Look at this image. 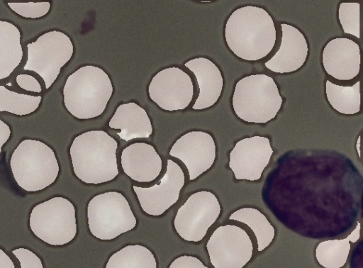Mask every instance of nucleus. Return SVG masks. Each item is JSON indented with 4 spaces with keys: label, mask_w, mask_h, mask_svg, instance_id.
<instances>
[{
    "label": "nucleus",
    "mask_w": 363,
    "mask_h": 268,
    "mask_svg": "<svg viewBox=\"0 0 363 268\" xmlns=\"http://www.w3.org/2000/svg\"><path fill=\"white\" fill-rule=\"evenodd\" d=\"M229 49L238 57L255 61L266 57L274 46L277 32L272 18L264 9L245 6L235 10L225 27Z\"/></svg>",
    "instance_id": "nucleus-1"
},
{
    "label": "nucleus",
    "mask_w": 363,
    "mask_h": 268,
    "mask_svg": "<svg viewBox=\"0 0 363 268\" xmlns=\"http://www.w3.org/2000/svg\"><path fill=\"white\" fill-rule=\"evenodd\" d=\"M118 143L104 130L84 132L72 141L69 155L76 177L86 184H102L118 174Z\"/></svg>",
    "instance_id": "nucleus-2"
},
{
    "label": "nucleus",
    "mask_w": 363,
    "mask_h": 268,
    "mask_svg": "<svg viewBox=\"0 0 363 268\" xmlns=\"http://www.w3.org/2000/svg\"><path fill=\"white\" fill-rule=\"evenodd\" d=\"M113 88L107 73L94 65L79 67L67 79L63 87L66 109L78 119H90L103 113Z\"/></svg>",
    "instance_id": "nucleus-3"
},
{
    "label": "nucleus",
    "mask_w": 363,
    "mask_h": 268,
    "mask_svg": "<svg viewBox=\"0 0 363 268\" xmlns=\"http://www.w3.org/2000/svg\"><path fill=\"white\" fill-rule=\"evenodd\" d=\"M10 167L17 184L28 192L41 191L53 184L60 167L53 150L45 143L22 140L13 152Z\"/></svg>",
    "instance_id": "nucleus-4"
},
{
    "label": "nucleus",
    "mask_w": 363,
    "mask_h": 268,
    "mask_svg": "<svg viewBox=\"0 0 363 268\" xmlns=\"http://www.w3.org/2000/svg\"><path fill=\"white\" fill-rule=\"evenodd\" d=\"M283 99L274 79L264 74L246 76L235 84L232 98L235 113L248 123H265L274 118Z\"/></svg>",
    "instance_id": "nucleus-5"
},
{
    "label": "nucleus",
    "mask_w": 363,
    "mask_h": 268,
    "mask_svg": "<svg viewBox=\"0 0 363 268\" xmlns=\"http://www.w3.org/2000/svg\"><path fill=\"white\" fill-rule=\"evenodd\" d=\"M33 234L53 246L64 245L77 235L75 208L62 196H55L34 206L29 218Z\"/></svg>",
    "instance_id": "nucleus-6"
},
{
    "label": "nucleus",
    "mask_w": 363,
    "mask_h": 268,
    "mask_svg": "<svg viewBox=\"0 0 363 268\" xmlns=\"http://www.w3.org/2000/svg\"><path fill=\"white\" fill-rule=\"evenodd\" d=\"M91 233L101 240H111L133 229L136 218L125 197L117 191L94 196L87 206Z\"/></svg>",
    "instance_id": "nucleus-7"
},
{
    "label": "nucleus",
    "mask_w": 363,
    "mask_h": 268,
    "mask_svg": "<svg viewBox=\"0 0 363 268\" xmlns=\"http://www.w3.org/2000/svg\"><path fill=\"white\" fill-rule=\"evenodd\" d=\"M28 57L23 67L43 79L48 89L60 74L61 68L72 58L74 45L67 35L50 30L40 35L35 42L26 45Z\"/></svg>",
    "instance_id": "nucleus-8"
},
{
    "label": "nucleus",
    "mask_w": 363,
    "mask_h": 268,
    "mask_svg": "<svg viewBox=\"0 0 363 268\" xmlns=\"http://www.w3.org/2000/svg\"><path fill=\"white\" fill-rule=\"evenodd\" d=\"M220 210L219 201L213 193L195 192L178 209L174 220L175 230L184 240L199 242L218 219Z\"/></svg>",
    "instance_id": "nucleus-9"
},
{
    "label": "nucleus",
    "mask_w": 363,
    "mask_h": 268,
    "mask_svg": "<svg viewBox=\"0 0 363 268\" xmlns=\"http://www.w3.org/2000/svg\"><path fill=\"white\" fill-rule=\"evenodd\" d=\"M206 249L214 268H242L253 253V245L246 231L230 224L214 230Z\"/></svg>",
    "instance_id": "nucleus-10"
},
{
    "label": "nucleus",
    "mask_w": 363,
    "mask_h": 268,
    "mask_svg": "<svg viewBox=\"0 0 363 268\" xmlns=\"http://www.w3.org/2000/svg\"><path fill=\"white\" fill-rule=\"evenodd\" d=\"M148 94L150 99L163 110H183L192 101L194 85L187 73L171 67L160 70L152 77Z\"/></svg>",
    "instance_id": "nucleus-11"
},
{
    "label": "nucleus",
    "mask_w": 363,
    "mask_h": 268,
    "mask_svg": "<svg viewBox=\"0 0 363 268\" xmlns=\"http://www.w3.org/2000/svg\"><path fill=\"white\" fill-rule=\"evenodd\" d=\"M272 154L269 138L259 135L243 138L230 151L228 165L236 179L257 181Z\"/></svg>",
    "instance_id": "nucleus-12"
},
{
    "label": "nucleus",
    "mask_w": 363,
    "mask_h": 268,
    "mask_svg": "<svg viewBox=\"0 0 363 268\" xmlns=\"http://www.w3.org/2000/svg\"><path fill=\"white\" fill-rule=\"evenodd\" d=\"M185 182L182 168L173 160H167L165 174L160 183L148 188L133 186L140 205L147 214H163L179 199Z\"/></svg>",
    "instance_id": "nucleus-13"
},
{
    "label": "nucleus",
    "mask_w": 363,
    "mask_h": 268,
    "mask_svg": "<svg viewBox=\"0 0 363 268\" xmlns=\"http://www.w3.org/2000/svg\"><path fill=\"white\" fill-rule=\"evenodd\" d=\"M169 155L184 162L191 181L209 169L214 163L216 144L209 133L190 131L173 144Z\"/></svg>",
    "instance_id": "nucleus-14"
},
{
    "label": "nucleus",
    "mask_w": 363,
    "mask_h": 268,
    "mask_svg": "<svg viewBox=\"0 0 363 268\" xmlns=\"http://www.w3.org/2000/svg\"><path fill=\"white\" fill-rule=\"evenodd\" d=\"M322 62L325 72L335 79H352L359 72V47L349 38H334L325 46Z\"/></svg>",
    "instance_id": "nucleus-15"
},
{
    "label": "nucleus",
    "mask_w": 363,
    "mask_h": 268,
    "mask_svg": "<svg viewBox=\"0 0 363 268\" xmlns=\"http://www.w3.org/2000/svg\"><path fill=\"white\" fill-rule=\"evenodd\" d=\"M281 40L275 55L264 63L265 67L276 73L296 71L305 63L308 46L303 34L296 28L281 24Z\"/></svg>",
    "instance_id": "nucleus-16"
},
{
    "label": "nucleus",
    "mask_w": 363,
    "mask_h": 268,
    "mask_svg": "<svg viewBox=\"0 0 363 268\" xmlns=\"http://www.w3.org/2000/svg\"><path fill=\"white\" fill-rule=\"evenodd\" d=\"M124 172L133 180L150 182L162 170V159L155 147L146 143H135L125 147L121 153Z\"/></svg>",
    "instance_id": "nucleus-17"
},
{
    "label": "nucleus",
    "mask_w": 363,
    "mask_h": 268,
    "mask_svg": "<svg viewBox=\"0 0 363 268\" xmlns=\"http://www.w3.org/2000/svg\"><path fill=\"white\" fill-rule=\"evenodd\" d=\"M184 66L194 73L199 88V96L192 108L202 110L214 105L223 86V79L218 67L209 59L202 57L189 60Z\"/></svg>",
    "instance_id": "nucleus-18"
},
{
    "label": "nucleus",
    "mask_w": 363,
    "mask_h": 268,
    "mask_svg": "<svg viewBox=\"0 0 363 268\" xmlns=\"http://www.w3.org/2000/svg\"><path fill=\"white\" fill-rule=\"evenodd\" d=\"M108 125L119 129L121 139L129 141L134 138H147L152 133V126L146 111L135 102L119 105Z\"/></svg>",
    "instance_id": "nucleus-19"
},
{
    "label": "nucleus",
    "mask_w": 363,
    "mask_h": 268,
    "mask_svg": "<svg viewBox=\"0 0 363 268\" xmlns=\"http://www.w3.org/2000/svg\"><path fill=\"white\" fill-rule=\"evenodd\" d=\"M22 57L19 29L9 21L0 20V79L9 77Z\"/></svg>",
    "instance_id": "nucleus-20"
},
{
    "label": "nucleus",
    "mask_w": 363,
    "mask_h": 268,
    "mask_svg": "<svg viewBox=\"0 0 363 268\" xmlns=\"http://www.w3.org/2000/svg\"><path fill=\"white\" fill-rule=\"evenodd\" d=\"M360 223L344 239L328 240L320 242L315 248L316 260L324 268H341L345 266L351 248L350 242L359 238Z\"/></svg>",
    "instance_id": "nucleus-21"
},
{
    "label": "nucleus",
    "mask_w": 363,
    "mask_h": 268,
    "mask_svg": "<svg viewBox=\"0 0 363 268\" xmlns=\"http://www.w3.org/2000/svg\"><path fill=\"white\" fill-rule=\"evenodd\" d=\"M230 220L242 222L253 231L257 242V250L262 252L272 242L275 230L267 217L259 210L252 207H245L234 211Z\"/></svg>",
    "instance_id": "nucleus-22"
},
{
    "label": "nucleus",
    "mask_w": 363,
    "mask_h": 268,
    "mask_svg": "<svg viewBox=\"0 0 363 268\" xmlns=\"http://www.w3.org/2000/svg\"><path fill=\"white\" fill-rule=\"evenodd\" d=\"M360 82L352 86L335 84L329 80L325 82V93L330 106L340 113L352 115L360 110Z\"/></svg>",
    "instance_id": "nucleus-23"
},
{
    "label": "nucleus",
    "mask_w": 363,
    "mask_h": 268,
    "mask_svg": "<svg viewBox=\"0 0 363 268\" xmlns=\"http://www.w3.org/2000/svg\"><path fill=\"white\" fill-rule=\"evenodd\" d=\"M105 268H157V262L148 248L130 245L113 253Z\"/></svg>",
    "instance_id": "nucleus-24"
},
{
    "label": "nucleus",
    "mask_w": 363,
    "mask_h": 268,
    "mask_svg": "<svg viewBox=\"0 0 363 268\" xmlns=\"http://www.w3.org/2000/svg\"><path fill=\"white\" fill-rule=\"evenodd\" d=\"M41 101V96L19 94L0 85V111L26 116L35 111Z\"/></svg>",
    "instance_id": "nucleus-25"
},
{
    "label": "nucleus",
    "mask_w": 363,
    "mask_h": 268,
    "mask_svg": "<svg viewBox=\"0 0 363 268\" xmlns=\"http://www.w3.org/2000/svg\"><path fill=\"white\" fill-rule=\"evenodd\" d=\"M338 18L345 33L357 38L359 35V4L357 2H342L338 9Z\"/></svg>",
    "instance_id": "nucleus-26"
},
{
    "label": "nucleus",
    "mask_w": 363,
    "mask_h": 268,
    "mask_svg": "<svg viewBox=\"0 0 363 268\" xmlns=\"http://www.w3.org/2000/svg\"><path fill=\"white\" fill-rule=\"evenodd\" d=\"M9 8L18 15L27 18H39L48 14L50 3L42 2H9Z\"/></svg>",
    "instance_id": "nucleus-27"
},
{
    "label": "nucleus",
    "mask_w": 363,
    "mask_h": 268,
    "mask_svg": "<svg viewBox=\"0 0 363 268\" xmlns=\"http://www.w3.org/2000/svg\"><path fill=\"white\" fill-rule=\"evenodd\" d=\"M12 253L19 260L21 268H43L40 259L28 249L19 247Z\"/></svg>",
    "instance_id": "nucleus-28"
},
{
    "label": "nucleus",
    "mask_w": 363,
    "mask_h": 268,
    "mask_svg": "<svg viewBox=\"0 0 363 268\" xmlns=\"http://www.w3.org/2000/svg\"><path fill=\"white\" fill-rule=\"evenodd\" d=\"M169 268H208L196 257L182 255L176 258Z\"/></svg>",
    "instance_id": "nucleus-29"
},
{
    "label": "nucleus",
    "mask_w": 363,
    "mask_h": 268,
    "mask_svg": "<svg viewBox=\"0 0 363 268\" xmlns=\"http://www.w3.org/2000/svg\"><path fill=\"white\" fill-rule=\"evenodd\" d=\"M16 80L17 84L26 91L35 93H40L42 91V87L40 83L31 75L21 74L16 77Z\"/></svg>",
    "instance_id": "nucleus-30"
},
{
    "label": "nucleus",
    "mask_w": 363,
    "mask_h": 268,
    "mask_svg": "<svg viewBox=\"0 0 363 268\" xmlns=\"http://www.w3.org/2000/svg\"><path fill=\"white\" fill-rule=\"evenodd\" d=\"M11 134V130L8 124L0 119V153L3 145L8 141Z\"/></svg>",
    "instance_id": "nucleus-31"
},
{
    "label": "nucleus",
    "mask_w": 363,
    "mask_h": 268,
    "mask_svg": "<svg viewBox=\"0 0 363 268\" xmlns=\"http://www.w3.org/2000/svg\"><path fill=\"white\" fill-rule=\"evenodd\" d=\"M0 268H15L11 259L0 248Z\"/></svg>",
    "instance_id": "nucleus-32"
},
{
    "label": "nucleus",
    "mask_w": 363,
    "mask_h": 268,
    "mask_svg": "<svg viewBox=\"0 0 363 268\" xmlns=\"http://www.w3.org/2000/svg\"><path fill=\"white\" fill-rule=\"evenodd\" d=\"M359 145H360V136H359L357 142V150L358 151V155L360 157Z\"/></svg>",
    "instance_id": "nucleus-33"
}]
</instances>
